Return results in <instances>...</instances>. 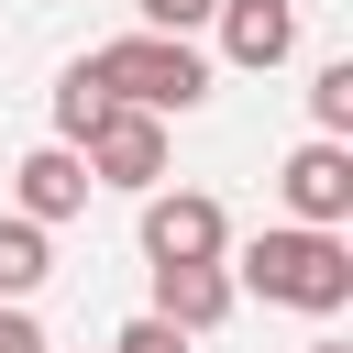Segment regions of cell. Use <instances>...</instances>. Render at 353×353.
Returning <instances> with one entry per match:
<instances>
[{
  "instance_id": "3957f363",
  "label": "cell",
  "mask_w": 353,
  "mask_h": 353,
  "mask_svg": "<svg viewBox=\"0 0 353 353\" xmlns=\"http://www.w3.org/2000/svg\"><path fill=\"white\" fill-rule=\"evenodd\" d=\"M77 154H88V188H154L165 176V110H132V99H110L88 132H77Z\"/></svg>"
},
{
  "instance_id": "30bf717a",
  "label": "cell",
  "mask_w": 353,
  "mask_h": 353,
  "mask_svg": "<svg viewBox=\"0 0 353 353\" xmlns=\"http://www.w3.org/2000/svg\"><path fill=\"white\" fill-rule=\"evenodd\" d=\"M99 110H110V88H99L88 66H66V88H55V143H77V132H88Z\"/></svg>"
},
{
  "instance_id": "277c9868",
  "label": "cell",
  "mask_w": 353,
  "mask_h": 353,
  "mask_svg": "<svg viewBox=\"0 0 353 353\" xmlns=\"http://www.w3.org/2000/svg\"><path fill=\"white\" fill-rule=\"evenodd\" d=\"M176 254H232V221L210 188H143V265H176Z\"/></svg>"
},
{
  "instance_id": "7c38bea8",
  "label": "cell",
  "mask_w": 353,
  "mask_h": 353,
  "mask_svg": "<svg viewBox=\"0 0 353 353\" xmlns=\"http://www.w3.org/2000/svg\"><path fill=\"white\" fill-rule=\"evenodd\" d=\"M110 353H188V331L165 320V309H143V320H121V342Z\"/></svg>"
},
{
  "instance_id": "9c48e42d",
  "label": "cell",
  "mask_w": 353,
  "mask_h": 353,
  "mask_svg": "<svg viewBox=\"0 0 353 353\" xmlns=\"http://www.w3.org/2000/svg\"><path fill=\"white\" fill-rule=\"evenodd\" d=\"M44 276H55V243H44V221L11 210V221H0V298H33Z\"/></svg>"
},
{
  "instance_id": "8fae6325",
  "label": "cell",
  "mask_w": 353,
  "mask_h": 353,
  "mask_svg": "<svg viewBox=\"0 0 353 353\" xmlns=\"http://www.w3.org/2000/svg\"><path fill=\"white\" fill-rule=\"evenodd\" d=\"M309 121H320V132H342V143H353V55H342V66H320V77H309Z\"/></svg>"
},
{
  "instance_id": "4fadbf2b",
  "label": "cell",
  "mask_w": 353,
  "mask_h": 353,
  "mask_svg": "<svg viewBox=\"0 0 353 353\" xmlns=\"http://www.w3.org/2000/svg\"><path fill=\"white\" fill-rule=\"evenodd\" d=\"M132 11H143V22H154V33H199V22H210V11H221V0H132Z\"/></svg>"
},
{
  "instance_id": "9a60e30c",
  "label": "cell",
  "mask_w": 353,
  "mask_h": 353,
  "mask_svg": "<svg viewBox=\"0 0 353 353\" xmlns=\"http://www.w3.org/2000/svg\"><path fill=\"white\" fill-rule=\"evenodd\" d=\"M309 353H353V342H309Z\"/></svg>"
},
{
  "instance_id": "5bb4252c",
  "label": "cell",
  "mask_w": 353,
  "mask_h": 353,
  "mask_svg": "<svg viewBox=\"0 0 353 353\" xmlns=\"http://www.w3.org/2000/svg\"><path fill=\"white\" fill-rule=\"evenodd\" d=\"M0 353H44V331H33V309H22V298H0Z\"/></svg>"
},
{
  "instance_id": "5b68a950",
  "label": "cell",
  "mask_w": 353,
  "mask_h": 353,
  "mask_svg": "<svg viewBox=\"0 0 353 353\" xmlns=\"http://www.w3.org/2000/svg\"><path fill=\"white\" fill-rule=\"evenodd\" d=\"M276 199H287L298 221H331V232H342V221H353V143H342V132H309V143L276 165Z\"/></svg>"
},
{
  "instance_id": "8992f818",
  "label": "cell",
  "mask_w": 353,
  "mask_h": 353,
  "mask_svg": "<svg viewBox=\"0 0 353 353\" xmlns=\"http://www.w3.org/2000/svg\"><path fill=\"white\" fill-rule=\"evenodd\" d=\"M11 210L44 221V232L77 221V210H88V154H77V143H33V154L11 165Z\"/></svg>"
},
{
  "instance_id": "ba28073f",
  "label": "cell",
  "mask_w": 353,
  "mask_h": 353,
  "mask_svg": "<svg viewBox=\"0 0 353 353\" xmlns=\"http://www.w3.org/2000/svg\"><path fill=\"white\" fill-rule=\"evenodd\" d=\"M210 22H221V55H232V66H254V77L298 55V0H221Z\"/></svg>"
},
{
  "instance_id": "6da1fadb",
  "label": "cell",
  "mask_w": 353,
  "mask_h": 353,
  "mask_svg": "<svg viewBox=\"0 0 353 353\" xmlns=\"http://www.w3.org/2000/svg\"><path fill=\"white\" fill-rule=\"evenodd\" d=\"M232 287H254V298H276V309L331 320V309H353V243H342L331 221L254 232V243H243V265H232Z\"/></svg>"
},
{
  "instance_id": "7a4b0ae2",
  "label": "cell",
  "mask_w": 353,
  "mask_h": 353,
  "mask_svg": "<svg viewBox=\"0 0 353 353\" xmlns=\"http://www.w3.org/2000/svg\"><path fill=\"white\" fill-rule=\"evenodd\" d=\"M88 77L110 88V99H132V110H199L210 99V55L188 44V33H121V44H99L88 55Z\"/></svg>"
},
{
  "instance_id": "52a82bcc",
  "label": "cell",
  "mask_w": 353,
  "mask_h": 353,
  "mask_svg": "<svg viewBox=\"0 0 353 353\" xmlns=\"http://www.w3.org/2000/svg\"><path fill=\"white\" fill-rule=\"evenodd\" d=\"M232 298H243V287H232V265H221V254H176V265H154V309H165L188 342H199V331H221V320H232Z\"/></svg>"
}]
</instances>
